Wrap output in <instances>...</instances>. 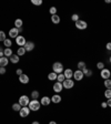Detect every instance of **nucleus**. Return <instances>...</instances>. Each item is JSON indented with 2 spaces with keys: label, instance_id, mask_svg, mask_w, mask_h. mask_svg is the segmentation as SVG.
Here are the masks:
<instances>
[{
  "label": "nucleus",
  "instance_id": "1",
  "mask_svg": "<svg viewBox=\"0 0 111 124\" xmlns=\"http://www.w3.org/2000/svg\"><path fill=\"white\" fill-rule=\"evenodd\" d=\"M29 108H30V111H39L40 110V108H41V103H40V101L38 100H30V102H29Z\"/></svg>",
  "mask_w": 111,
  "mask_h": 124
},
{
  "label": "nucleus",
  "instance_id": "2",
  "mask_svg": "<svg viewBox=\"0 0 111 124\" xmlns=\"http://www.w3.org/2000/svg\"><path fill=\"white\" fill-rule=\"evenodd\" d=\"M52 72L60 74V73H63V64L61 62H54L52 64Z\"/></svg>",
  "mask_w": 111,
  "mask_h": 124
},
{
  "label": "nucleus",
  "instance_id": "3",
  "mask_svg": "<svg viewBox=\"0 0 111 124\" xmlns=\"http://www.w3.org/2000/svg\"><path fill=\"white\" fill-rule=\"evenodd\" d=\"M29 102H30L29 96L26 95V94H23V95H21L20 98H19V102H18V103L20 104L21 106H28L29 105Z\"/></svg>",
  "mask_w": 111,
  "mask_h": 124
},
{
  "label": "nucleus",
  "instance_id": "4",
  "mask_svg": "<svg viewBox=\"0 0 111 124\" xmlns=\"http://www.w3.org/2000/svg\"><path fill=\"white\" fill-rule=\"evenodd\" d=\"M62 85H63V89H67V90H70L75 86V81L71 80V79H66L63 82H62Z\"/></svg>",
  "mask_w": 111,
  "mask_h": 124
},
{
  "label": "nucleus",
  "instance_id": "5",
  "mask_svg": "<svg viewBox=\"0 0 111 124\" xmlns=\"http://www.w3.org/2000/svg\"><path fill=\"white\" fill-rule=\"evenodd\" d=\"M87 27H88V23L85 22V20L79 19V20L76 22V28L79 29V30H85V29H87Z\"/></svg>",
  "mask_w": 111,
  "mask_h": 124
},
{
  "label": "nucleus",
  "instance_id": "6",
  "mask_svg": "<svg viewBox=\"0 0 111 124\" xmlns=\"http://www.w3.org/2000/svg\"><path fill=\"white\" fill-rule=\"evenodd\" d=\"M83 78H85V74H83V72L81 70H77V71L73 72V79L76 81H82Z\"/></svg>",
  "mask_w": 111,
  "mask_h": 124
},
{
  "label": "nucleus",
  "instance_id": "7",
  "mask_svg": "<svg viewBox=\"0 0 111 124\" xmlns=\"http://www.w3.org/2000/svg\"><path fill=\"white\" fill-rule=\"evenodd\" d=\"M30 108H28V106H22L21 108V110L19 111V114H20L21 117H27V116L30 115Z\"/></svg>",
  "mask_w": 111,
  "mask_h": 124
},
{
  "label": "nucleus",
  "instance_id": "8",
  "mask_svg": "<svg viewBox=\"0 0 111 124\" xmlns=\"http://www.w3.org/2000/svg\"><path fill=\"white\" fill-rule=\"evenodd\" d=\"M100 75H101V78H102L103 80H108V79H110V75H111L110 70H109V69H106V68H104L103 70H101Z\"/></svg>",
  "mask_w": 111,
  "mask_h": 124
},
{
  "label": "nucleus",
  "instance_id": "9",
  "mask_svg": "<svg viewBox=\"0 0 111 124\" xmlns=\"http://www.w3.org/2000/svg\"><path fill=\"white\" fill-rule=\"evenodd\" d=\"M8 36L10 37V39H16L17 37L19 36V29L11 28L10 30H9V33H8Z\"/></svg>",
  "mask_w": 111,
  "mask_h": 124
},
{
  "label": "nucleus",
  "instance_id": "10",
  "mask_svg": "<svg viewBox=\"0 0 111 124\" xmlns=\"http://www.w3.org/2000/svg\"><path fill=\"white\" fill-rule=\"evenodd\" d=\"M26 42H27V40L23 36H18L17 38H16V43L18 44L19 46H25Z\"/></svg>",
  "mask_w": 111,
  "mask_h": 124
},
{
  "label": "nucleus",
  "instance_id": "11",
  "mask_svg": "<svg viewBox=\"0 0 111 124\" xmlns=\"http://www.w3.org/2000/svg\"><path fill=\"white\" fill-rule=\"evenodd\" d=\"M62 89H63V85H62V83H60V82H56L53 84V91H54V93H57V94H59L60 92L62 91Z\"/></svg>",
  "mask_w": 111,
  "mask_h": 124
},
{
  "label": "nucleus",
  "instance_id": "12",
  "mask_svg": "<svg viewBox=\"0 0 111 124\" xmlns=\"http://www.w3.org/2000/svg\"><path fill=\"white\" fill-rule=\"evenodd\" d=\"M40 103L43 106H48L51 103V98H49V96H43V98H41V100H40Z\"/></svg>",
  "mask_w": 111,
  "mask_h": 124
},
{
  "label": "nucleus",
  "instance_id": "13",
  "mask_svg": "<svg viewBox=\"0 0 111 124\" xmlns=\"http://www.w3.org/2000/svg\"><path fill=\"white\" fill-rule=\"evenodd\" d=\"M25 49H26L27 52H30L34 49V43L32 41H27L26 44H25Z\"/></svg>",
  "mask_w": 111,
  "mask_h": 124
},
{
  "label": "nucleus",
  "instance_id": "14",
  "mask_svg": "<svg viewBox=\"0 0 111 124\" xmlns=\"http://www.w3.org/2000/svg\"><path fill=\"white\" fill-rule=\"evenodd\" d=\"M19 81H20V83H22V84H28L29 83V77L23 73V74L19 75Z\"/></svg>",
  "mask_w": 111,
  "mask_h": 124
},
{
  "label": "nucleus",
  "instance_id": "15",
  "mask_svg": "<svg viewBox=\"0 0 111 124\" xmlns=\"http://www.w3.org/2000/svg\"><path fill=\"white\" fill-rule=\"evenodd\" d=\"M61 100H62V98L59 95V94H54V95H52L51 96V102L52 103H54V104H58V103H60L61 102Z\"/></svg>",
  "mask_w": 111,
  "mask_h": 124
},
{
  "label": "nucleus",
  "instance_id": "16",
  "mask_svg": "<svg viewBox=\"0 0 111 124\" xmlns=\"http://www.w3.org/2000/svg\"><path fill=\"white\" fill-rule=\"evenodd\" d=\"M63 74H65V78L66 79H71L73 77V71L71 69H66L63 71Z\"/></svg>",
  "mask_w": 111,
  "mask_h": 124
},
{
  "label": "nucleus",
  "instance_id": "17",
  "mask_svg": "<svg viewBox=\"0 0 111 124\" xmlns=\"http://www.w3.org/2000/svg\"><path fill=\"white\" fill-rule=\"evenodd\" d=\"M8 63H9V59H8L7 57H2V58H0V67L6 68V67L8 65Z\"/></svg>",
  "mask_w": 111,
  "mask_h": 124
},
{
  "label": "nucleus",
  "instance_id": "18",
  "mask_svg": "<svg viewBox=\"0 0 111 124\" xmlns=\"http://www.w3.org/2000/svg\"><path fill=\"white\" fill-rule=\"evenodd\" d=\"M19 58H20V57H19L18 54H12V55L9 58V61H10L11 63H13V64H16V63H18L19 60H20Z\"/></svg>",
  "mask_w": 111,
  "mask_h": 124
},
{
  "label": "nucleus",
  "instance_id": "19",
  "mask_svg": "<svg viewBox=\"0 0 111 124\" xmlns=\"http://www.w3.org/2000/svg\"><path fill=\"white\" fill-rule=\"evenodd\" d=\"M3 54H5V57L7 58H10L11 55H12V49L11 48H6L5 50H3Z\"/></svg>",
  "mask_w": 111,
  "mask_h": 124
},
{
  "label": "nucleus",
  "instance_id": "20",
  "mask_svg": "<svg viewBox=\"0 0 111 124\" xmlns=\"http://www.w3.org/2000/svg\"><path fill=\"white\" fill-rule=\"evenodd\" d=\"M26 49H25V46H19L18 50H17V54H18L19 57H22V55H25L26 54Z\"/></svg>",
  "mask_w": 111,
  "mask_h": 124
},
{
  "label": "nucleus",
  "instance_id": "21",
  "mask_svg": "<svg viewBox=\"0 0 111 124\" xmlns=\"http://www.w3.org/2000/svg\"><path fill=\"white\" fill-rule=\"evenodd\" d=\"M22 24H23V21L21 20L20 18H19V19H16V20H15V28L20 29L21 27H22Z\"/></svg>",
  "mask_w": 111,
  "mask_h": 124
},
{
  "label": "nucleus",
  "instance_id": "22",
  "mask_svg": "<svg viewBox=\"0 0 111 124\" xmlns=\"http://www.w3.org/2000/svg\"><path fill=\"white\" fill-rule=\"evenodd\" d=\"M51 21H52V23H54V24H58V23L60 22V17L58 15L51 16Z\"/></svg>",
  "mask_w": 111,
  "mask_h": 124
},
{
  "label": "nucleus",
  "instance_id": "23",
  "mask_svg": "<svg viewBox=\"0 0 111 124\" xmlns=\"http://www.w3.org/2000/svg\"><path fill=\"white\" fill-rule=\"evenodd\" d=\"M39 96H40L39 91H32V92H31V96H30V98L32 99V100H38Z\"/></svg>",
  "mask_w": 111,
  "mask_h": 124
},
{
  "label": "nucleus",
  "instance_id": "24",
  "mask_svg": "<svg viewBox=\"0 0 111 124\" xmlns=\"http://www.w3.org/2000/svg\"><path fill=\"white\" fill-rule=\"evenodd\" d=\"M57 77H58V74L54 72H50L49 74H48V79H49L50 81H56L57 80Z\"/></svg>",
  "mask_w": 111,
  "mask_h": 124
},
{
  "label": "nucleus",
  "instance_id": "25",
  "mask_svg": "<svg viewBox=\"0 0 111 124\" xmlns=\"http://www.w3.org/2000/svg\"><path fill=\"white\" fill-rule=\"evenodd\" d=\"M83 74H85V77H91L92 75V71H91L90 69H88V68H85V69L82 70Z\"/></svg>",
  "mask_w": 111,
  "mask_h": 124
},
{
  "label": "nucleus",
  "instance_id": "26",
  "mask_svg": "<svg viewBox=\"0 0 111 124\" xmlns=\"http://www.w3.org/2000/svg\"><path fill=\"white\" fill-rule=\"evenodd\" d=\"M3 46H6V48H11V46H12V41H11V39H6L5 41H3Z\"/></svg>",
  "mask_w": 111,
  "mask_h": 124
},
{
  "label": "nucleus",
  "instance_id": "27",
  "mask_svg": "<svg viewBox=\"0 0 111 124\" xmlns=\"http://www.w3.org/2000/svg\"><path fill=\"white\" fill-rule=\"evenodd\" d=\"M11 108H12V110H13V111H16V112H19V111H20V110H21V108H22V106H21L19 103H13Z\"/></svg>",
  "mask_w": 111,
  "mask_h": 124
},
{
  "label": "nucleus",
  "instance_id": "28",
  "mask_svg": "<svg viewBox=\"0 0 111 124\" xmlns=\"http://www.w3.org/2000/svg\"><path fill=\"white\" fill-rule=\"evenodd\" d=\"M77 67H78V70H81V71H82V70L85 69V68H87V67H85V62H83V61L78 62Z\"/></svg>",
  "mask_w": 111,
  "mask_h": 124
},
{
  "label": "nucleus",
  "instance_id": "29",
  "mask_svg": "<svg viewBox=\"0 0 111 124\" xmlns=\"http://www.w3.org/2000/svg\"><path fill=\"white\" fill-rule=\"evenodd\" d=\"M65 80H66V78H65V74H63V73H60V74H58V77H57V81H58V82L62 83Z\"/></svg>",
  "mask_w": 111,
  "mask_h": 124
},
{
  "label": "nucleus",
  "instance_id": "30",
  "mask_svg": "<svg viewBox=\"0 0 111 124\" xmlns=\"http://www.w3.org/2000/svg\"><path fill=\"white\" fill-rule=\"evenodd\" d=\"M6 39H7V37H6L5 31H1V30H0V42H3Z\"/></svg>",
  "mask_w": 111,
  "mask_h": 124
},
{
  "label": "nucleus",
  "instance_id": "31",
  "mask_svg": "<svg viewBox=\"0 0 111 124\" xmlns=\"http://www.w3.org/2000/svg\"><path fill=\"white\" fill-rule=\"evenodd\" d=\"M104 86H106V89H110L111 90V80L110 79L104 80Z\"/></svg>",
  "mask_w": 111,
  "mask_h": 124
},
{
  "label": "nucleus",
  "instance_id": "32",
  "mask_svg": "<svg viewBox=\"0 0 111 124\" xmlns=\"http://www.w3.org/2000/svg\"><path fill=\"white\" fill-rule=\"evenodd\" d=\"M104 98L111 99V90L110 89H107V90L104 91Z\"/></svg>",
  "mask_w": 111,
  "mask_h": 124
},
{
  "label": "nucleus",
  "instance_id": "33",
  "mask_svg": "<svg viewBox=\"0 0 111 124\" xmlns=\"http://www.w3.org/2000/svg\"><path fill=\"white\" fill-rule=\"evenodd\" d=\"M57 10H58V9H57L56 7H51V8L49 9V11H50V13H51V16L57 15Z\"/></svg>",
  "mask_w": 111,
  "mask_h": 124
},
{
  "label": "nucleus",
  "instance_id": "34",
  "mask_svg": "<svg viewBox=\"0 0 111 124\" xmlns=\"http://www.w3.org/2000/svg\"><path fill=\"white\" fill-rule=\"evenodd\" d=\"M97 68H98L99 70H103L104 69V63L103 62H98V63H97Z\"/></svg>",
  "mask_w": 111,
  "mask_h": 124
},
{
  "label": "nucleus",
  "instance_id": "35",
  "mask_svg": "<svg viewBox=\"0 0 111 124\" xmlns=\"http://www.w3.org/2000/svg\"><path fill=\"white\" fill-rule=\"evenodd\" d=\"M71 20L75 21V22H77L78 20H79V15H77V13H75V15L71 16Z\"/></svg>",
  "mask_w": 111,
  "mask_h": 124
},
{
  "label": "nucleus",
  "instance_id": "36",
  "mask_svg": "<svg viewBox=\"0 0 111 124\" xmlns=\"http://www.w3.org/2000/svg\"><path fill=\"white\" fill-rule=\"evenodd\" d=\"M31 2L34 3V6H41L42 5V0H32Z\"/></svg>",
  "mask_w": 111,
  "mask_h": 124
},
{
  "label": "nucleus",
  "instance_id": "37",
  "mask_svg": "<svg viewBox=\"0 0 111 124\" xmlns=\"http://www.w3.org/2000/svg\"><path fill=\"white\" fill-rule=\"evenodd\" d=\"M6 72H7V70H6V68L0 67V74H5Z\"/></svg>",
  "mask_w": 111,
  "mask_h": 124
},
{
  "label": "nucleus",
  "instance_id": "38",
  "mask_svg": "<svg viewBox=\"0 0 111 124\" xmlns=\"http://www.w3.org/2000/svg\"><path fill=\"white\" fill-rule=\"evenodd\" d=\"M106 49L108 50V51H111V42H108V43L106 44Z\"/></svg>",
  "mask_w": 111,
  "mask_h": 124
},
{
  "label": "nucleus",
  "instance_id": "39",
  "mask_svg": "<svg viewBox=\"0 0 111 124\" xmlns=\"http://www.w3.org/2000/svg\"><path fill=\"white\" fill-rule=\"evenodd\" d=\"M101 108H108L107 102H102V103H101Z\"/></svg>",
  "mask_w": 111,
  "mask_h": 124
},
{
  "label": "nucleus",
  "instance_id": "40",
  "mask_svg": "<svg viewBox=\"0 0 111 124\" xmlns=\"http://www.w3.org/2000/svg\"><path fill=\"white\" fill-rule=\"evenodd\" d=\"M16 73L18 75H21V74H23V72H22V70L21 69H17V71H16Z\"/></svg>",
  "mask_w": 111,
  "mask_h": 124
},
{
  "label": "nucleus",
  "instance_id": "41",
  "mask_svg": "<svg viewBox=\"0 0 111 124\" xmlns=\"http://www.w3.org/2000/svg\"><path fill=\"white\" fill-rule=\"evenodd\" d=\"M107 104H108L109 108H111V99H108V100H107Z\"/></svg>",
  "mask_w": 111,
  "mask_h": 124
},
{
  "label": "nucleus",
  "instance_id": "42",
  "mask_svg": "<svg viewBox=\"0 0 111 124\" xmlns=\"http://www.w3.org/2000/svg\"><path fill=\"white\" fill-rule=\"evenodd\" d=\"M49 124H58V123H57L56 121H50V122H49Z\"/></svg>",
  "mask_w": 111,
  "mask_h": 124
},
{
  "label": "nucleus",
  "instance_id": "43",
  "mask_svg": "<svg viewBox=\"0 0 111 124\" xmlns=\"http://www.w3.org/2000/svg\"><path fill=\"white\" fill-rule=\"evenodd\" d=\"M31 124H40V123H39L38 121H34V122H32V123H31Z\"/></svg>",
  "mask_w": 111,
  "mask_h": 124
},
{
  "label": "nucleus",
  "instance_id": "44",
  "mask_svg": "<svg viewBox=\"0 0 111 124\" xmlns=\"http://www.w3.org/2000/svg\"><path fill=\"white\" fill-rule=\"evenodd\" d=\"M106 3H111V0H106Z\"/></svg>",
  "mask_w": 111,
  "mask_h": 124
},
{
  "label": "nucleus",
  "instance_id": "45",
  "mask_svg": "<svg viewBox=\"0 0 111 124\" xmlns=\"http://www.w3.org/2000/svg\"><path fill=\"white\" fill-rule=\"evenodd\" d=\"M109 61H110V63H111V57H110V58H109Z\"/></svg>",
  "mask_w": 111,
  "mask_h": 124
},
{
  "label": "nucleus",
  "instance_id": "46",
  "mask_svg": "<svg viewBox=\"0 0 111 124\" xmlns=\"http://www.w3.org/2000/svg\"><path fill=\"white\" fill-rule=\"evenodd\" d=\"M110 80H111V75H110Z\"/></svg>",
  "mask_w": 111,
  "mask_h": 124
}]
</instances>
